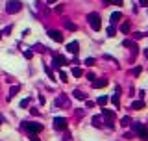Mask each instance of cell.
<instances>
[{
  "instance_id": "cell-17",
  "label": "cell",
  "mask_w": 148,
  "mask_h": 141,
  "mask_svg": "<svg viewBox=\"0 0 148 141\" xmlns=\"http://www.w3.org/2000/svg\"><path fill=\"white\" fill-rule=\"evenodd\" d=\"M107 100H109V99H107V97L104 95V97H98V100H96V102H98V106H102V108H106Z\"/></svg>"
},
{
  "instance_id": "cell-30",
  "label": "cell",
  "mask_w": 148,
  "mask_h": 141,
  "mask_svg": "<svg viewBox=\"0 0 148 141\" xmlns=\"http://www.w3.org/2000/svg\"><path fill=\"white\" fill-rule=\"evenodd\" d=\"M28 104H30V99H24V100H21V108H26Z\"/></svg>"
},
{
  "instance_id": "cell-7",
  "label": "cell",
  "mask_w": 148,
  "mask_h": 141,
  "mask_svg": "<svg viewBox=\"0 0 148 141\" xmlns=\"http://www.w3.org/2000/svg\"><path fill=\"white\" fill-rule=\"evenodd\" d=\"M69 61H67V58L65 56H61V54H57V56H54V60H52V65L56 69H59V67H63V65H67Z\"/></svg>"
},
{
  "instance_id": "cell-19",
  "label": "cell",
  "mask_w": 148,
  "mask_h": 141,
  "mask_svg": "<svg viewBox=\"0 0 148 141\" xmlns=\"http://www.w3.org/2000/svg\"><path fill=\"white\" fill-rule=\"evenodd\" d=\"M81 74H83V73H81V69H80V67H72V76H76V78H80V76H81Z\"/></svg>"
},
{
  "instance_id": "cell-26",
  "label": "cell",
  "mask_w": 148,
  "mask_h": 141,
  "mask_svg": "<svg viewBox=\"0 0 148 141\" xmlns=\"http://www.w3.org/2000/svg\"><path fill=\"white\" fill-rule=\"evenodd\" d=\"M59 78H61V82H67L69 78H67V73L65 70H59Z\"/></svg>"
},
{
  "instance_id": "cell-23",
  "label": "cell",
  "mask_w": 148,
  "mask_h": 141,
  "mask_svg": "<svg viewBox=\"0 0 148 141\" xmlns=\"http://www.w3.org/2000/svg\"><path fill=\"white\" fill-rule=\"evenodd\" d=\"M33 50H37V52H45L46 46H43V45H39V43H37V45H33Z\"/></svg>"
},
{
  "instance_id": "cell-24",
  "label": "cell",
  "mask_w": 148,
  "mask_h": 141,
  "mask_svg": "<svg viewBox=\"0 0 148 141\" xmlns=\"http://www.w3.org/2000/svg\"><path fill=\"white\" fill-rule=\"evenodd\" d=\"M115 34H117V28H115V26H109V28H107V35H109V37H113Z\"/></svg>"
},
{
  "instance_id": "cell-37",
  "label": "cell",
  "mask_w": 148,
  "mask_h": 141,
  "mask_svg": "<svg viewBox=\"0 0 148 141\" xmlns=\"http://www.w3.org/2000/svg\"><path fill=\"white\" fill-rule=\"evenodd\" d=\"M30 141H41V139H39L37 136H30Z\"/></svg>"
},
{
  "instance_id": "cell-6",
  "label": "cell",
  "mask_w": 148,
  "mask_h": 141,
  "mask_svg": "<svg viewBox=\"0 0 148 141\" xmlns=\"http://www.w3.org/2000/svg\"><path fill=\"white\" fill-rule=\"evenodd\" d=\"M54 106L59 108V106H65V108H71V102H69V97L67 95H59L56 100H54Z\"/></svg>"
},
{
  "instance_id": "cell-32",
  "label": "cell",
  "mask_w": 148,
  "mask_h": 141,
  "mask_svg": "<svg viewBox=\"0 0 148 141\" xmlns=\"http://www.w3.org/2000/svg\"><path fill=\"white\" fill-rule=\"evenodd\" d=\"M95 102H91V100H85V108H93Z\"/></svg>"
},
{
  "instance_id": "cell-13",
  "label": "cell",
  "mask_w": 148,
  "mask_h": 141,
  "mask_svg": "<svg viewBox=\"0 0 148 141\" xmlns=\"http://www.w3.org/2000/svg\"><path fill=\"white\" fill-rule=\"evenodd\" d=\"M72 95H74V99H78V100H87V95H85L83 91H80V89L72 91Z\"/></svg>"
},
{
  "instance_id": "cell-11",
  "label": "cell",
  "mask_w": 148,
  "mask_h": 141,
  "mask_svg": "<svg viewBox=\"0 0 148 141\" xmlns=\"http://www.w3.org/2000/svg\"><path fill=\"white\" fill-rule=\"evenodd\" d=\"M19 91H21V85H11V87H9V93H7V97H6V99H7V100H11V99H13V97L17 95Z\"/></svg>"
},
{
  "instance_id": "cell-27",
  "label": "cell",
  "mask_w": 148,
  "mask_h": 141,
  "mask_svg": "<svg viewBox=\"0 0 148 141\" xmlns=\"http://www.w3.org/2000/svg\"><path fill=\"white\" fill-rule=\"evenodd\" d=\"M130 123H131V119H130V117H122V123H120V124H122V126H128Z\"/></svg>"
},
{
  "instance_id": "cell-12",
  "label": "cell",
  "mask_w": 148,
  "mask_h": 141,
  "mask_svg": "<svg viewBox=\"0 0 148 141\" xmlns=\"http://www.w3.org/2000/svg\"><path fill=\"white\" fill-rule=\"evenodd\" d=\"M120 19H122V15H120V11H115V13H111V19H109V21H111V26H115L117 22L120 21Z\"/></svg>"
},
{
  "instance_id": "cell-33",
  "label": "cell",
  "mask_w": 148,
  "mask_h": 141,
  "mask_svg": "<svg viewBox=\"0 0 148 141\" xmlns=\"http://www.w3.org/2000/svg\"><path fill=\"white\" fill-rule=\"evenodd\" d=\"M95 78H96V76H95V74H93V73H87V80H91V82H93V80H95Z\"/></svg>"
},
{
  "instance_id": "cell-15",
  "label": "cell",
  "mask_w": 148,
  "mask_h": 141,
  "mask_svg": "<svg viewBox=\"0 0 148 141\" xmlns=\"http://www.w3.org/2000/svg\"><path fill=\"white\" fill-rule=\"evenodd\" d=\"M130 108L131 109H143V108H145V102H143V100H133Z\"/></svg>"
},
{
  "instance_id": "cell-3",
  "label": "cell",
  "mask_w": 148,
  "mask_h": 141,
  "mask_svg": "<svg viewBox=\"0 0 148 141\" xmlns=\"http://www.w3.org/2000/svg\"><path fill=\"white\" fill-rule=\"evenodd\" d=\"M87 22L91 24V28L95 30V32H98V30L102 28V21H100V15L98 13H89L87 15Z\"/></svg>"
},
{
  "instance_id": "cell-43",
  "label": "cell",
  "mask_w": 148,
  "mask_h": 141,
  "mask_svg": "<svg viewBox=\"0 0 148 141\" xmlns=\"http://www.w3.org/2000/svg\"><path fill=\"white\" fill-rule=\"evenodd\" d=\"M0 37H2V32H0Z\"/></svg>"
},
{
  "instance_id": "cell-9",
  "label": "cell",
  "mask_w": 148,
  "mask_h": 141,
  "mask_svg": "<svg viewBox=\"0 0 148 141\" xmlns=\"http://www.w3.org/2000/svg\"><path fill=\"white\" fill-rule=\"evenodd\" d=\"M106 85H107V78H95L93 80V87L95 89H102Z\"/></svg>"
},
{
  "instance_id": "cell-16",
  "label": "cell",
  "mask_w": 148,
  "mask_h": 141,
  "mask_svg": "<svg viewBox=\"0 0 148 141\" xmlns=\"http://www.w3.org/2000/svg\"><path fill=\"white\" fill-rule=\"evenodd\" d=\"M63 24H65V28H67V30H71V32H74V30H76V24H74V22H71L69 19H65V21H63Z\"/></svg>"
},
{
  "instance_id": "cell-20",
  "label": "cell",
  "mask_w": 148,
  "mask_h": 141,
  "mask_svg": "<svg viewBox=\"0 0 148 141\" xmlns=\"http://www.w3.org/2000/svg\"><path fill=\"white\" fill-rule=\"evenodd\" d=\"M122 45H124V46H130V48H133V46H137V45H135L133 41H131V39H124V41H122Z\"/></svg>"
},
{
  "instance_id": "cell-18",
  "label": "cell",
  "mask_w": 148,
  "mask_h": 141,
  "mask_svg": "<svg viewBox=\"0 0 148 141\" xmlns=\"http://www.w3.org/2000/svg\"><path fill=\"white\" fill-rule=\"evenodd\" d=\"M120 32H122V34H128V32H130V22H122V26H120Z\"/></svg>"
},
{
  "instance_id": "cell-38",
  "label": "cell",
  "mask_w": 148,
  "mask_h": 141,
  "mask_svg": "<svg viewBox=\"0 0 148 141\" xmlns=\"http://www.w3.org/2000/svg\"><path fill=\"white\" fill-rule=\"evenodd\" d=\"M102 2H106V4H115V0H102Z\"/></svg>"
},
{
  "instance_id": "cell-42",
  "label": "cell",
  "mask_w": 148,
  "mask_h": 141,
  "mask_svg": "<svg viewBox=\"0 0 148 141\" xmlns=\"http://www.w3.org/2000/svg\"><path fill=\"white\" fill-rule=\"evenodd\" d=\"M4 123V115H0V124H2Z\"/></svg>"
},
{
  "instance_id": "cell-28",
  "label": "cell",
  "mask_w": 148,
  "mask_h": 141,
  "mask_svg": "<svg viewBox=\"0 0 148 141\" xmlns=\"http://www.w3.org/2000/svg\"><path fill=\"white\" fill-rule=\"evenodd\" d=\"M85 65H89V67H91V65H95V58H87V60L83 61Z\"/></svg>"
},
{
  "instance_id": "cell-5",
  "label": "cell",
  "mask_w": 148,
  "mask_h": 141,
  "mask_svg": "<svg viewBox=\"0 0 148 141\" xmlns=\"http://www.w3.org/2000/svg\"><path fill=\"white\" fill-rule=\"evenodd\" d=\"M67 124L69 121L65 117H54V128L56 130H67Z\"/></svg>"
},
{
  "instance_id": "cell-10",
  "label": "cell",
  "mask_w": 148,
  "mask_h": 141,
  "mask_svg": "<svg viewBox=\"0 0 148 141\" xmlns=\"http://www.w3.org/2000/svg\"><path fill=\"white\" fill-rule=\"evenodd\" d=\"M67 50H69L71 54H74V56H76V54L80 52V43H78V41H71V43L67 45Z\"/></svg>"
},
{
  "instance_id": "cell-1",
  "label": "cell",
  "mask_w": 148,
  "mask_h": 141,
  "mask_svg": "<svg viewBox=\"0 0 148 141\" xmlns=\"http://www.w3.org/2000/svg\"><path fill=\"white\" fill-rule=\"evenodd\" d=\"M22 128H24L30 136H37L39 132L43 130V124L41 123H32V121H24V123H22Z\"/></svg>"
},
{
  "instance_id": "cell-22",
  "label": "cell",
  "mask_w": 148,
  "mask_h": 141,
  "mask_svg": "<svg viewBox=\"0 0 148 141\" xmlns=\"http://www.w3.org/2000/svg\"><path fill=\"white\" fill-rule=\"evenodd\" d=\"M93 126H96V128L102 126V123H100V117H93Z\"/></svg>"
},
{
  "instance_id": "cell-35",
  "label": "cell",
  "mask_w": 148,
  "mask_h": 141,
  "mask_svg": "<svg viewBox=\"0 0 148 141\" xmlns=\"http://www.w3.org/2000/svg\"><path fill=\"white\" fill-rule=\"evenodd\" d=\"M133 74H135V76H139V74H141V67H135L133 69Z\"/></svg>"
},
{
  "instance_id": "cell-34",
  "label": "cell",
  "mask_w": 148,
  "mask_h": 141,
  "mask_svg": "<svg viewBox=\"0 0 148 141\" xmlns=\"http://www.w3.org/2000/svg\"><path fill=\"white\" fill-rule=\"evenodd\" d=\"M9 32H11V26H6V28H4V32H2V34H6V35H9Z\"/></svg>"
},
{
  "instance_id": "cell-21",
  "label": "cell",
  "mask_w": 148,
  "mask_h": 141,
  "mask_svg": "<svg viewBox=\"0 0 148 141\" xmlns=\"http://www.w3.org/2000/svg\"><path fill=\"white\" fill-rule=\"evenodd\" d=\"M111 102L115 104V106H119V104H120V99H119V93H115V95L111 97Z\"/></svg>"
},
{
  "instance_id": "cell-25",
  "label": "cell",
  "mask_w": 148,
  "mask_h": 141,
  "mask_svg": "<svg viewBox=\"0 0 148 141\" xmlns=\"http://www.w3.org/2000/svg\"><path fill=\"white\" fill-rule=\"evenodd\" d=\"M45 70H46V74H48V78L56 80V78H54V73H52V69H50V67H46V65H45Z\"/></svg>"
},
{
  "instance_id": "cell-29",
  "label": "cell",
  "mask_w": 148,
  "mask_h": 141,
  "mask_svg": "<svg viewBox=\"0 0 148 141\" xmlns=\"http://www.w3.org/2000/svg\"><path fill=\"white\" fill-rule=\"evenodd\" d=\"M145 35H146V34H143V32H135L133 37H135V39H141V37H145Z\"/></svg>"
},
{
  "instance_id": "cell-8",
  "label": "cell",
  "mask_w": 148,
  "mask_h": 141,
  "mask_svg": "<svg viewBox=\"0 0 148 141\" xmlns=\"http://www.w3.org/2000/svg\"><path fill=\"white\" fill-rule=\"evenodd\" d=\"M48 37L52 39V41H56V43L63 41V34H61L59 30H48Z\"/></svg>"
},
{
  "instance_id": "cell-39",
  "label": "cell",
  "mask_w": 148,
  "mask_h": 141,
  "mask_svg": "<svg viewBox=\"0 0 148 141\" xmlns=\"http://www.w3.org/2000/svg\"><path fill=\"white\" fill-rule=\"evenodd\" d=\"M57 0H46V4H56Z\"/></svg>"
},
{
  "instance_id": "cell-31",
  "label": "cell",
  "mask_w": 148,
  "mask_h": 141,
  "mask_svg": "<svg viewBox=\"0 0 148 141\" xmlns=\"http://www.w3.org/2000/svg\"><path fill=\"white\" fill-rule=\"evenodd\" d=\"M24 56H26V58H28V60H30V58L33 56V52H32V50H26V52H24Z\"/></svg>"
},
{
  "instance_id": "cell-4",
  "label": "cell",
  "mask_w": 148,
  "mask_h": 141,
  "mask_svg": "<svg viewBox=\"0 0 148 141\" xmlns=\"http://www.w3.org/2000/svg\"><path fill=\"white\" fill-rule=\"evenodd\" d=\"M133 130L137 132V136L141 139H148V128L143 123H133Z\"/></svg>"
},
{
  "instance_id": "cell-40",
  "label": "cell",
  "mask_w": 148,
  "mask_h": 141,
  "mask_svg": "<svg viewBox=\"0 0 148 141\" xmlns=\"http://www.w3.org/2000/svg\"><path fill=\"white\" fill-rule=\"evenodd\" d=\"M143 54H145V58H148V48H145V52H143Z\"/></svg>"
},
{
  "instance_id": "cell-14",
  "label": "cell",
  "mask_w": 148,
  "mask_h": 141,
  "mask_svg": "<svg viewBox=\"0 0 148 141\" xmlns=\"http://www.w3.org/2000/svg\"><path fill=\"white\" fill-rule=\"evenodd\" d=\"M102 115L106 117V119H115V111H111V109H106V108H102Z\"/></svg>"
},
{
  "instance_id": "cell-36",
  "label": "cell",
  "mask_w": 148,
  "mask_h": 141,
  "mask_svg": "<svg viewBox=\"0 0 148 141\" xmlns=\"http://www.w3.org/2000/svg\"><path fill=\"white\" fill-rule=\"evenodd\" d=\"M30 111H32V115H39V109H35V108H32Z\"/></svg>"
},
{
  "instance_id": "cell-41",
  "label": "cell",
  "mask_w": 148,
  "mask_h": 141,
  "mask_svg": "<svg viewBox=\"0 0 148 141\" xmlns=\"http://www.w3.org/2000/svg\"><path fill=\"white\" fill-rule=\"evenodd\" d=\"M115 4H119V6H120V4H122V0H115Z\"/></svg>"
},
{
  "instance_id": "cell-2",
  "label": "cell",
  "mask_w": 148,
  "mask_h": 141,
  "mask_svg": "<svg viewBox=\"0 0 148 141\" xmlns=\"http://www.w3.org/2000/svg\"><path fill=\"white\" fill-rule=\"evenodd\" d=\"M21 9H22V2H21V0H7V4H6V11H7L9 15L19 13Z\"/></svg>"
}]
</instances>
